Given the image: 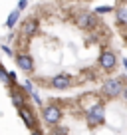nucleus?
<instances>
[{
  "label": "nucleus",
  "instance_id": "obj_1",
  "mask_svg": "<svg viewBox=\"0 0 127 135\" xmlns=\"http://www.w3.org/2000/svg\"><path fill=\"white\" fill-rule=\"evenodd\" d=\"M123 84H121V80H117V78H113V80H107L105 84H103V93L105 95H109V97H115V95H119V93H123Z\"/></svg>",
  "mask_w": 127,
  "mask_h": 135
},
{
  "label": "nucleus",
  "instance_id": "obj_2",
  "mask_svg": "<svg viewBox=\"0 0 127 135\" xmlns=\"http://www.w3.org/2000/svg\"><path fill=\"white\" fill-rule=\"evenodd\" d=\"M42 115H44V119H46L48 123H52V125H56V123L62 119V111H60V107H56V105H48V107H44Z\"/></svg>",
  "mask_w": 127,
  "mask_h": 135
},
{
  "label": "nucleus",
  "instance_id": "obj_3",
  "mask_svg": "<svg viewBox=\"0 0 127 135\" xmlns=\"http://www.w3.org/2000/svg\"><path fill=\"white\" fill-rule=\"evenodd\" d=\"M87 123L89 125H99V123H103V109L99 105H93L91 109L87 111Z\"/></svg>",
  "mask_w": 127,
  "mask_h": 135
},
{
  "label": "nucleus",
  "instance_id": "obj_4",
  "mask_svg": "<svg viewBox=\"0 0 127 135\" xmlns=\"http://www.w3.org/2000/svg\"><path fill=\"white\" fill-rule=\"evenodd\" d=\"M16 62H18V66H20L24 72H32V70H34V60L30 58V56H26V54L16 56Z\"/></svg>",
  "mask_w": 127,
  "mask_h": 135
},
{
  "label": "nucleus",
  "instance_id": "obj_5",
  "mask_svg": "<svg viewBox=\"0 0 127 135\" xmlns=\"http://www.w3.org/2000/svg\"><path fill=\"white\" fill-rule=\"evenodd\" d=\"M93 24H95V14L84 12V14L77 16V26H80V28H91Z\"/></svg>",
  "mask_w": 127,
  "mask_h": 135
},
{
  "label": "nucleus",
  "instance_id": "obj_6",
  "mask_svg": "<svg viewBox=\"0 0 127 135\" xmlns=\"http://www.w3.org/2000/svg\"><path fill=\"white\" fill-rule=\"evenodd\" d=\"M99 64H101L105 70H111V68L115 66V54H113V52H109V50H105L101 54V58H99Z\"/></svg>",
  "mask_w": 127,
  "mask_h": 135
},
{
  "label": "nucleus",
  "instance_id": "obj_7",
  "mask_svg": "<svg viewBox=\"0 0 127 135\" xmlns=\"http://www.w3.org/2000/svg\"><path fill=\"white\" fill-rule=\"evenodd\" d=\"M70 78L68 76H56L54 80H52V85H54L56 89H66V88H70Z\"/></svg>",
  "mask_w": 127,
  "mask_h": 135
},
{
  "label": "nucleus",
  "instance_id": "obj_8",
  "mask_svg": "<svg viewBox=\"0 0 127 135\" xmlns=\"http://www.w3.org/2000/svg\"><path fill=\"white\" fill-rule=\"evenodd\" d=\"M12 101H14V105L24 109V97H22V93L18 91V89H12Z\"/></svg>",
  "mask_w": 127,
  "mask_h": 135
},
{
  "label": "nucleus",
  "instance_id": "obj_9",
  "mask_svg": "<svg viewBox=\"0 0 127 135\" xmlns=\"http://www.w3.org/2000/svg\"><path fill=\"white\" fill-rule=\"evenodd\" d=\"M18 18H20V10H12V12H10V16H8V20H6V26H8V28H14V24H16L18 22Z\"/></svg>",
  "mask_w": 127,
  "mask_h": 135
},
{
  "label": "nucleus",
  "instance_id": "obj_10",
  "mask_svg": "<svg viewBox=\"0 0 127 135\" xmlns=\"http://www.w3.org/2000/svg\"><path fill=\"white\" fill-rule=\"evenodd\" d=\"M24 32L26 34H36V32H38V22H36V20H28L24 24Z\"/></svg>",
  "mask_w": 127,
  "mask_h": 135
},
{
  "label": "nucleus",
  "instance_id": "obj_11",
  "mask_svg": "<svg viewBox=\"0 0 127 135\" xmlns=\"http://www.w3.org/2000/svg\"><path fill=\"white\" fill-rule=\"evenodd\" d=\"M117 22L119 24H127V8H119L117 10Z\"/></svg>",
  "mask_w": 127,
  "mask_h": 135
},
{
  "label": "nucleus",
  "instance_id": "obj_12",
  "mask_svg": "<svg viewBox=\"0 0 127 135\" xmlns=\"http://www.w3.org/2000/svg\"><path fill=\"white\" fill-rule=\"evenodd\" d=\"M111 12V6H99V8H95V14H107Z\"/></svg>",
  "mask_w": 127,
  "mask_h": 135
},
{
  "label": "nucleus",
  "instance_id": "obj_13",
  "mask_svg": "<svg viewBox=\"0 0 127 135\" xmlns=\"http://www.w3.org/2000/svg\"><path fill=\"white\" fill-rule=\"evenodd\" d=\"M20 115H22V119L26 121V125H28V127H32V119L28 117V113H26V111H20Z\"/></svg>",
  "mask_w": 127,
  "mask_h": 135
},
{
  "label": "nucleus",
  "instance_id": "obj_14",
  "mask_svg": "<svg viewBox=\"0 0 127 135\" xmlns=\"http://www.w3.org/2000/svg\"><path fill=\"white\" fill-rule=\"evenodd\" d=\"M0 80H2V81H8L10 80V74H6L4 70H0Z\"/></svg>",
  "mask_w": 127,
  "mask_h": 135
},
{
  "label": "nucleus",
  "instance_id": "obj_15",
  "mask_svg": "<svg viewBox=\"0 0 127 135\" xmlns=\"http://www.w3.org/2000/svg\"><path fill=\"white\" fill-rule=\"evenodd\" d=\"M24 88H26V91H30V93H34V85L30 84V81H26V84H24Z\"/></svg>",
  "mask_w": 127,
  "mask_h": 135
},
{
  "label": "nucleus",
  "instance_id": "obj_16",
  "mask_svg": "<svg viewBox=\"0 0 127 135\" xmlns=\"http://www.w3.org/2000/svg\"><path fill=\"white\" fill-rule=\"evenodd\" d=\"M26 4H28V2H26V0H20V2H18V10L26 8Z\"/></svg>",
  "mask_w": 127,
  "mask_h": 135
},
{
  "label": "nucleus",
  "instance_id": "obj_17",
  "mask_svg": "<svg viewBox=\"0 0 127 135\" xmlns=\"http://www.w3.org/2000/svg\"><path fill=\"white\" fill-rule=\"evenodd\" d=\"M2 50H4L8 56H12V50H10V46H2Z\"/></svg>",
  "mask_w": 127,
  "mask_h": 135
},
{
  "label": "nucleus",
  "instance_id": "obj_18",
  "mask_svg": "<svg viewBox=\"0 0 127 135\" xmlns=\"http://www.w3.org/2000/svg\"><path fill=\"white\" fill-rule=\"evenodd\" d=\"M58 135H68V129H58Z\"/></svg>",
  "mask_w": 127,
  "mask_h": 135
},
{
  "label": "nucleus",
  "instance_id": "obj_19",
  "mask_svg": "<svg viewBox=\"0 0 127 135\" xmlns=\"http://www.w3.org/2000/svg\"><path fill=\"white\" fill-rule=\"evenodd\" d=\"M121 95H123V99L127 101V85H125V89H123V93H121Z\"/></svg>",
  "mask_w": 127,
  "mask_h": 135
},
{
  "label": "nucleus",
  "instance_id": "obj_20",
  "mask_svg": "<svg viewBox=\"0 0 127 135\" xmlns=\"http://www.w3.org/2000/svg\"><path fill=\"white\" fill-rule=\"evenodd\" d=\"M123 66H125V72H127V58L123 60Z\"/></svg>",
  "mask_w": 127,
  "mask_h": 135
},
{
  "label": "nucleus",
  "instance_id": "obj_21",
  "mask_svg": "<svg viewBox=\"0 0 127 135\" xmlns=\"http://www.w3.org/2000/svg\"><path fill=\"white\" fill-rule=\"evenodd\" d=\"M32 135H42V133H40V131H36V129H34V131H32Z\"/></svg>",
  "mask_w": 127,
  "mask_h": 135
}]
</instances>
